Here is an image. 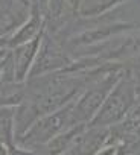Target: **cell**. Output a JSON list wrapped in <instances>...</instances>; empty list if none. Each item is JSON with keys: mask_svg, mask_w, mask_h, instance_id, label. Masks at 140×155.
I'll return each mask as SVG.
<instances>
[{"mask_svg": "<svg viewBox=\"0 0 140 155\" xmlns=\"http://www.w3.org/2000/svg\"><path fill=\"white\" fill-rule=\"evenodd\" d=\"M123 65L116 64L99 79L92 82L75 101L72 108V126L75 125H88L96 113L101 110L107 96L113 90V87L119 82L123 74Z\"/></svg>", "mask_w": 140, "mask_h": 155, "instance_id": "1", "label": "cell"}, {"mask_svg": "<svg viewBox=\"0 0 140 155\" xmlns=\"http://www.w3.org/2000/svg\"><path fill=\"white\" fill-rule=\"evenodd\" d=\"M137 87L138 84L123 71L119 82L113 87L101 110L96 113V116L87 126L110 128L120 123L137 102Z\"/></svg>", "mask_w": 140, "mask_h": 155, "instance_id": "2", "label": "cell"}, {"mask_svg": "<svg viewBox=\"0 0 140 155\" xmlns=\"http://www.w3.org/2000/svg\"><path fill=\"white\" fill-rule=\"evenodd\" d=\"M75 101L53 113L41 116L23 135L15 140V143L23 147L38 149L47 141H50L53 137L72 128V108Z\"/></svg>", "mask_w": 140, "mask_h": 155, "instance_id": "3", "label": "cell"}, {"mask_svg": "<svg viewBox=\"0 0 140 155\" xmlns=\"http://www.w3.org/2000/svg\"><path fill=\"white\" fill-rule=\"evenodd\" d=\"M72 61H73V58L68 55V52L61 44V41L53 34H50L49 31L44 29L38 53H37L34 65L29 71V78H37V76H43V74L61 71L72 64Z\"/></svg>", "mask_w": 140, "mask_h": 155, "instance_id": "4", "label": "cell"}, {"mask_svg": "<svg viewBox=\"0 0 140 155\" xmlns=\"http://www.w3.org/2000/svg\"><path fill=\"white\" fill-rule=\"evenodd\" d=\"M110 137V128L87 126L73 141L70 147L72 155H98Z\"/></svg>", "mask_w": 140, "mask_h": 155, "instance_id": "5", "label": "cell"}, {"mask_svg": "<svg viewBox=\"0 0 140 155\" xmlns=\"http://www.w3.org/2000/svg\"><path fill=\"white\" fill-rule=\"evenodd\" d=\"M31 15V8L18 0H2L0 3V38L12 35Z\"/></svg>", "mask_w": 140, "mask_h": 155, "instance_id": "6", "label": "cell"}, {"mask_svg": "<svg viewBox=\"0 0 140 155\" xmlns=\"http://www.w3.org/2000/svg\"><path fill=\"white\" fill-rule=\"evenodd\" d=\"M41 37H43V34L40 37L34 38L29 43H25V44H20V46L11 49L12 61H14V70H15V79L17 81H20V82H26L28 81L29 71H31V68L34 65L35 56H37L40 44H41Z\"/></svg>", "mask_w": 140, "mask_h": 155, "instance_id": "7", "label": "cell"}, {"mask_svg": "<svg viewBox=\"0 0 140 155\" xmlns=\"http://www.w3.org/2000/svg\"><path fill=\"white\" fill-rule=\"evenodd\" d=\"M46 28V21H44V15L37 12V11H31L29 18L12 34L9 35V41H8V49H14L20 44L29 43L34 38L40 37L43 34Z\"/></svg>", "mask_w": 140, "mask_h": 155, "instance_id": "8", "label": "cell"}, {"mask_svg": "<svg viewBox=\"0 0 140 155\" xmlns=\"http://www.w3.org/2000/svg\"><path fill=\"white\" fill-rule=\"evenodd\" d=\"M26 97V82H0V107H18Z\"/></svg>", "mask_w": 140, "mask_h": 155, "instance_id": "9", "label": "cell"}, {"mask_svg": "<svg viewBox=\"0 0 140 155\" xmlns=\"http://www.w3.org/2000/svg\"><path fill=\"white\" fill-rule=\"evenodd\" d=\"M0 140L6 146L15 143V107H0Z\"/></svg>", "mask_w": 140, "mask_h": 155, "instance_id": "10", "label": "cell"}, {"mask_svg": "<svg viewBox=\"0 0 140 155\" xmlns=\"http://www.w3.org/2000/svg\"><path fill=\"white\" fill-rule=\"evenodd\" d=\"M8 147V155H38L37 149H29V147H23L17 143L6 146Z\"/></svg>", "mask_w": 140, "mask_h": 155, "instance_id": "11", "label": "cell"}, {"mask_svg": "<svg viewBox=\"0 0 140 155\" xmlns=\"http://www.w3.org/2000/svg\"><path fill=\"white\" fill-rule=\"evenodd\" d=\"M47 2H49V0H29L31 11H37V12L46 15V11H47Z\"/></svg>", "mask_w": 140, "mask_h": 155, "instance_id": "12", "label": "cell"}, {"mask_svg": "<svg viewBox=\"0 0 140 155\" xmlns=\"http://www.w3.org/2000/svg\"><path fill=\"white\" fill-rule=\"evenodd\" d=\"M68 2H70V5H72V8H73L75 12H78L79 8H81V5H82V0H68Z\"/></svg>", "mask_w": 140, "mask_h": 155, "instance_id": "13", "label": "cell"}, {"mask_svg": "<svg viewBox=\"0 0 140 155\" xmlns=\"http://www.w3.org/2000/svg\"><path fill=\"white\" fill-rule=\"evenodd\" d=\"M8 41H9V37L0 38V49H8Z\"/></svg>", "mask_w": 140, "mask_h": 155, "instance_id": "14", "label": "cell"}, {"mask_svg": "<svg viewBox=\"0 0 140 155\" xmlns=\"http://www.w3.org/2000/svg\"><path fill=\"white\" fill-rule=\"evenodd\" d=\"M0 155H8V147L2 140H0Z\"/></svg>", "mask_w": 140, "mask_h": 155, "instance_id": "15", "label": "cell"}]
</instances>
